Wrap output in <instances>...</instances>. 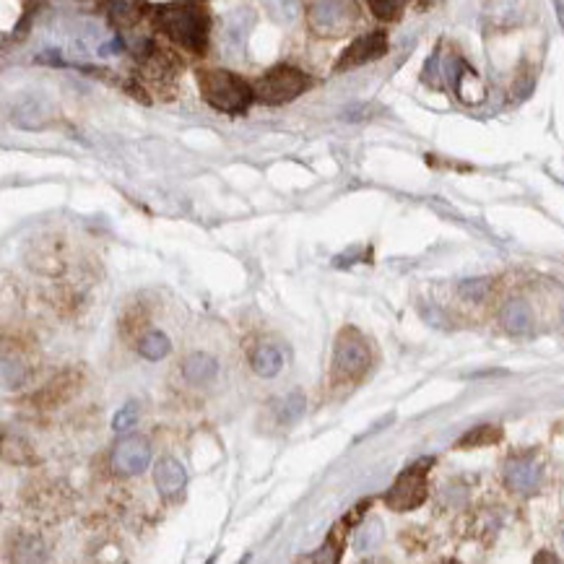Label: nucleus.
<instances>
[{"mask_svg": "<svg viewBox=\"0 0 564 564\" xmlns=\"http://www.w3.org/2000/svg\"><path fill=\"white\" fill-rule=\"evenodd\" d=\"M432 461H419L411 468H406L396 479V484L385 494V505L396 513H409L414 507H419L427 497V474Z\"/></svg>", "mask_w": 564, "mask_h": 564, "instance_id": "nucleus-5", "label": "nucleus"}, {"mask_svg": "<svg viewBox=\"0 0 564 564\" xmlns=\"http://www.w3.org/2000/svg\"><path fill=\"white\" fill-rule=\"evenodd\" d=\"M136 422H138V406L136 403H125L123 409L115 414V419H112V429H115V432H128V429L136 427Z\"/></svg>", "mask_w": 564, "mask_h": 564, "instance_id": "nucleus-17", "label": "nucleus"}, {"mask_svg": "<svg viewBox=\"0 0 564 564\" xmlns=\"http://www.w3.org/2000/svg\"><path fill=\"white\" fill-rule=\"evenodd\" d=\"M502 320H505L510 331L520 333L528 328V323H531V315H528V307L523 305V302H510V305L505 307V315H502Z\"/></svg>", "mask_w": 564, "mask_h": 564, "instance_id": "nucleus-15", "label": "nucleus"}, {"mask_svg": "<svg viewBox=\"0 0 564 564\" xmlns=\"http://www.w3.org/2000/svg\"><path fill=\"white\" fill-rule=\"evenodd\" d=\"M154 481H156V489L162 494H177L182 487H185L188 474H185V466H182L180 461H175V458H164V461L156 463Z\"/></svg>", "mask_w": 564, "mask_h": 564, "instance_id": "nucleus-10", "label": "nucleus"}, {"mask_svg": "<svg viewBox=\"0 0 564 564\" xmlns=\"http://www.w3.org/2000/svg\"><path fill=\"white\" fill-rule=\"evenodd\" d=\"M370 370V349L357 331H341L333 351V377L346 383V380H359L364 372Z\"/></svg>", "mask_w": 564, "mask_h": 564, "instance_id": "nucleus-4", "label": "nucleus"}, {"mask_svg": "<svg viewBox=\"0 0 564 564\" xmlns=\"http://www.w3.org/2000/svg\"><path fill=\"white\" fill-rule=\"evenodd\" d=\"M305 414V396L299 390H292L289 396H284V401L279 403V419L284 424L297 422L299 416Z\"/></svg>", "mask_w": 564, "mask_h": 564, "instance_id": "nucleus-14", "label": "nucleus"}, {"mask_svg": "<svg viewBox=\"0 0 564 564\" xmlns=\"http://www.w3.org/2000/svg\"><path fill=\"white\" fill-rule=\"evenodd\" d=\"M198 86H201V97L214 110L229 112V115L245 112L255 94L247 81L229 71H198Z\"/></svg>", "mask_w": 564, "mask_h": 564, "instance_id": "nucleus-2", "label": "nucleus"}, {"mask_svg": "<svg viewBox=\"0 0 564 564\" xmlns=\"http://www.w3.org/2000/svg\"><path fill=\"white\" fill-rule=\"evenodd\" d=\"M151 463V448L143 437H125L123 442H117L115 455H112V468L117 474L133 476L146 471Z\"/></svg>", "mask_w": 564, "mask_h": 564, "instance_id": "nucleus-8", "label": "nucleus"}, {"mask_svg": "<svg viewBox=\"0 0 564 564\" xmlns=\"http://www.w3.org/2000/svg\"><path fill=\"white\" fill-rule=\"evenodd\" d=\"M156 26L167 34L172 42L190 52H203L208 42V11L201 0H177L156 8Z\"/></svg>", "mask_w": 564, "mask_h": 564, "instance_id": "nucleus-1", "label": "nucleus"}, {"mask_svg": "<svg viewBox=\"0 0 564 564\" xmlns=\"http://www.w3.org/2000/svg\"><path fill=\"white\" fill-rule=\"evenodd\" d=\"M310 29L320 37H338L357 21L354 0H315L307 11Z\"/></svg>", "mask_w": 564, "mask_h": 564, "instance_id": "nucleus-6", "label": "nucleus"}, {"mask_svg": "<svg viewBox=\"0 0 564 564\" xmlns=\"http://www.w3.org/2000/svg\"><path fill=\"white\" fill-rule=\"evenodd\" d=\"M385 52H388V37L385 32H372V34H364L359 37L357 42H351L346 47V52L338 58L336 63V71H351V68H359V65H367L372 60L383 58Z\"/></svg>", "mask_w": 564, "mask_h": 564, "instance_id": "nucleus-7", "label": "nucleus"}, {"mask_svg": "<svg viewBox=\"0 0 564 564\" xmlns=\"http://www.w3.org/2000/svg\"><path fill=\"white\" fill-rule=\"evenodd\" d=\"M510 481H513L515 487H528V484H531V481H533L531 468L518 466V468H515V471H513V474H510Z\"/></svg>", "mask_w": 564, "mask_h": 564, "instance_id": "nucleus-22", "label": "nucleus"}, {"mask_svg": "<svg viewBox=\"0 0 564 564\" xmlns=\"http://www.w3.org/2000/svg\"><path fill=\"white\" fill-rule=\"evenodd\" d=\"M403 6H406V0H370V8L377 19H396Z\"/></svg>", "mask_w": 564, "mask_h": 564, "instance_id": "nucleus-18", "label": "nucleus"}, {"mask_svg": "<svg viewBox=\"0 0 564 564\" xmlns=\"http://www.w3.org/2000/svg\"><path fill=\"white\" fill-rule=\"evenodd\" d=\"M502 437V432L497 427H489V424H484V427L474 429V432H468L466 437H463L461 442H458V448H474V445H489V442H497Z\"/></svg>", "mask_w": 564, "mask_h": 564, "instance_id": "nucleus-16", "label": "nucleus"}, {"mask_svg": "<svg viewBox=\"0 0 564 564\" xmlns=\"http://www.w3.org/2000/svg\"><path fill=\"white\" fill-rule=\"evenodd\" d=\"M377 536H380V533H377V523L372 528H362V533L357 536L359 552H367V549H372V544L377 541Z\"/></svg>", "mask_w": 564, "mask_h": 564, "instance_id": "nucleus-21", "label": "nucleus"}, {"mask_svg": "<svg viewBox=\"0 0 564 564\" xmlns=\"http://www.w3.org/2000/svg\"><path fill=\"white\" fill-rule=\"evenodd\" d=\"M307 86H310V78L305 73L292 65H279L255 84V97L266 104H284L297 99Z\"/></svg>", "mask_w": 564, "mask_h": 564, "instance_id": "nucleus-3", "label": "nucleus"}, {"mask_svg": "<svg viewBox=\"0 0 564 564\" xmlns=\"http://www.w3.org/2000/svg\"><path fill=\"white\" fill-rule=\"evenodd\" d=\"M216 372H219V362H216L211 354H190L188 359H185V364H182V375H185V380L193 385H206L211 383L216 377Z\"/></svg>", "mask_w": 564, "mask_h": 564, "instance_id": "nucleus-11", "label": "nucleus"}, {"mask_svg": "<svg viewBox=\"0 0 564 564\" xmlns=\"http://www.w3.org/2000/svg\"><path fill=\"white\" fill-rule=\"evenodd\" d=\"M13 123L21 125V128H42V125L47 123L52 117V110L50 104L45 102V99L39 97H26L24 102L16 104V110H13Z\"/></svg>", "mask_w": 564, "mask_h": 564, "instance_id": "nucleus-9", "label": "nucleus"}, {"mask_svg": "<svg viewBox=\"0 0 564 564\" xmlns=\"http://www.w3.org/2000/svg\"><path fill=\"white\" fill-rule=\"evenodd\" d=\"M169 349H172V344H169V338L164 336V333H159V331L146 333V336H143L141 341H138V354H141V357H146V359H151V362L167 357Z\"/></svg>", "mask_w": 564, "mask_h": 564, "instance_id": "nucleus-13", "label": "nucleus"}, {"mask_svg": "<svg viewBox=\"0 0 564 564\" xmlns=\"http://www.w3.org/2000/svg\"><path fill=\"white\" fill-rule=\"evenodd\" d=\"M271 8L279 13V19H284V21H292L299 13L297 0H271Z\"/></svg>", "mask_w": 564, "mask_h": 564, "instance_id": "nucleus-20", "label": "nucleus"}, {"mask_svg": "<svg viewBox=\"0 0 564 564\" xmlns=\"http://www.w3.org/2000/svg\"><path fill=\"white\" fill-rule=\"evenodd\" d=\"M281 367H284V354H281L279 346L266 344L253 354V370L260 377H276L281 372Z\"/></svg>", "mask_w": 564, "mask_h": 564, "instance_id": "nucleus-12", "label": "nucleus"}, {"mask_svg": "<svg viewBox=\"0 0 564 564\" xmlns=\"http://www.w3.org/2000/svg\"><path fill=\"white\" fill-rule=\"evenodd\" d=\"M557 13H559V19H562V24H564V0H557Z\"/></svg>", "mask_w": 564, "mask_h": 564, "instance_id": "nucleus-23", "label": "nucleus"}, {"mask_svg": "<svg viewBox=\"0 0 564 564\" xmlns=\"http://www.w3.org/2000/svg\"><path fill=\"white\" fill-rule=\"evenodd\" d=\"M138 16L136 0H112V19L117 24H130Z\"/></svg>", "mask_w": 564, "mask_h": 564, "instance_id": "nucleus-19", "label": "nucleus"}]
</instances>
